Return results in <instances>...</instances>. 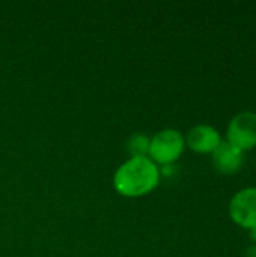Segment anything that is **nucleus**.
Masks as SVG:
<instances>
[{
	"label": "nucleus",
	"mask_w": 256,
	"mask_h": 257,
	"mask_svg": "<svg viewBox=\"0 0 256 257\" xmlns=\"http://www.w3.org/2000/svg\"><path fill=\"white\" fill-rule=\"evenodd\" d=\"M160 167L149 157L124 161L113 175L115 191L127 199H137L152 193L160 184Z\"/></svg>",
	"instance_id": "f257e3e1"
},
{
	"label": "nucleus",
	"mask_w": 256,
	"mask_h": 257,
	"mask_svg": "<svg viewBox=\"0 0 256 257\" xmlns=\"http://www.w3.org/2000/svg\"><path fill=\"white\" fill-rule=\"evenodd\" d=\"M186 151L184 134L175 128H164L151 137L148 157L158 166H174Z\"/></svg>",
	"instance_id": "f03ea898"
},
{
	"label": "nucleus",
	"mask_w": 256,
	"mask_h": 257,
	"mask_svg": "<svg viewBox=\"0 0 256 257\" xmlns=\"http://www.w3.org/2000/svg\"><path fill=\"white\" fill-rule=\"evenodd\" d=\"M225 142L247 152L256 148V111L243 110L231 117L225 133Z\"/></svg>",
	"instance_id": "7ed1b4c3"
},
{
	"label": "nucleus",
	"mask_w": 256,
	"mask_h": 257,
	"mask_svg": "<svg viewBox=\"0 0 256 257\" xmlns=\"http://www.w3.org/2000/svg\"><path fill=\"white\" fill-rule=\"evenodd\" d=\"M228 214L234 224L249 232L256 229V187H244L234 193L228 205Z\"/></svg>",
	"instance_id": "20e7f679"
},
{
	"label": "nucleus",
	"mask_w": 256,
	"mask_h": 257,
	"mask_svg": "<svg viewBox=\"0 0 256 257\" xmlns=\"http://www.w3.org/2000/svg\"><path fill=\"white\" fill-rule=\"evenodd\" d=\"M186 148L199 155H211L223 142L222 133L208 123H198L184 136Z\"/></svg>",
	"instance_id": "39448f33"
},
{
	"label": "nucleus",
	"mask_w": 256,
	"mask_h": 257,
	"mask_svg": "<svg viewBox=\"0 0 256 257\" xmlns=\"http://www.w3.org/2000/svg\"><path fill=\"white\" fill-rule=\"evenodd\" d=\"M214 169L222 175H235L243 169L244 164V152L229 145L228 142H222V145L211 154Z\"/></svg>",
	"instance_id": "423d86ee"
},
{
	"label": "nucleus",
	"mask_w": 256,
	"mask_h": 257,
	"mask_svg": "<svg viewBox=\"0 0 256 257\" xmlns=\"http://www.w3.org/2000/svg\"><path fill=\"white\" fill-rule=\"evenodd\" d=\"M149 143H151V137L143 133H136V134L130 136V139L127 140V152H128L130 158L148 157Z\"/></svg>",
	"instance_id": "0eeeda50"
},
{
	"label": "nucleus",
	"mask_w": 256,
	"mask_h": 257,
	"mask_svg": "<svg viewBox=\"0 0 256 257\" xmlns=\"http://www.w3.org/2000/svg\"><path fill=\"white\" fill-rule=\"evenodd\" d=\"M244 257H256V244H250L247 248H246V253H244Z\"/></svg>",
	"instance_id": "6e6552de"
},
{
	"label": "nucleus",
	"mask_w": 256,
	"mask_h": 257,
	"mask_svg": "<svg viewBox=\"0 0 256 257\" xmlns=\"http://www.w3.org/2000/svg\"><path fill=\"white\" fill-rule=\"evenodd\" d=\"M250 235H252V239H253V242L256 244V229H255V230H252V232H250Z\"/></svg>",
	"instance_id": "1a4fd4ad"
}]
</instances>
